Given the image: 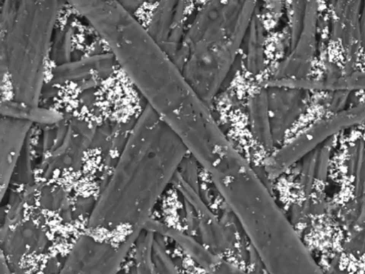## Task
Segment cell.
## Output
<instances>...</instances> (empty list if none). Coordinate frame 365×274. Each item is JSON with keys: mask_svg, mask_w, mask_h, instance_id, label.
Segmentation results:
<instances>
[{"mask_svg": "<svg viewBox=\"0 0 365 274\" xmlns=\"http://www.w3.org/2000/svg\"><path fill=\"white\" fill-rule=\"evenodd\" d=\"M187 154L178 136L145 106L68 253V273L114 274Z\"/></svg>", "mask_w": 365, "mask_h": 274, "instance_id": "obj_1", "label": "cell"}, {"mask_svg": "<svg viewBox=\"0 0 365 274\" xmlns=\"http://www.w3.org/2000/svg\"><path fill=\"white\" fill-rule=\"evenodd\" d=\"M257 9L253 1H211L197 12L174 62L208 104L229 74Z\"/></svg>", "mask_w": 365, "mask_h": 274, "instance_id": "obj_2", "label": "cell"}, {"mask_svg": "<svg viewBox=\"0 0 365 274\" xmlns=\"http://www.w3.org/2000/svg\"><path fill=\"white\" fill-rule=\"evenodd\" d=\"M59 9L53 0L2 2L1 70L8 73L15 101L38 106Z\"/></svg>", "mask_w": 365, "mask_h": 274, "instance_id": "obj_3", "label": "cell"}, {"mask_svg": "<svg viewBox=\"0 0 365 274\" xmlns=\"http://www.w3.org/2000/svg\"><path fill=\"white\" fill-rule=\"evenodd\" d=\"M364 122L365 103L336 112L314 123L289 143L272 151L264 161V169L269 177L276 178L339 131Z\"/></svg>", "mask_w": 365, "mask_h": 274, "instance_id": "obj_4", "label": "cell"}, {"mask_svg": "<svg viewBox=\"0 0 365 274\" xmlns=\"http://www.w3.org/2000/svg\"><path fill=\"white\" fill-rule=\"evenodd\" d=\"M291 11L290 50L269 80L306 78L312 67L317 45V3L293 1Z\"/></svg>", "mask_w": 365, "mask_h": 274, "instance_id": "obj_5", "label": "cell"}, {"mask_svg": "<svg viewBox=\"0 0 365 274\" xmlns=\"http://www.w3.org/2000/svg\"><path fill=\"white\" fill-rule=\"evenodd\" d=\"M187 2L163 1L154 9L147 31L163 50L174 60L185 34Z\"/></svg>", "mask_w": 365, "mask_h": 274, "instance_id": "obj_6", "label": "cell"}, {"mask_svg": "<svg viewBox=\"0 0 365 274\" xmlns=\"http://www.w3.org/2000/svg\"><path fill=\"white\" fill-rule=\"evenodd\" d=\"M32 123L1 116L0 121L1 199L4 198L11 178L27 145Z\"/></svg>", "mask_w": 365, "mask_h": 274, "instance_id": "obj_7", "label": "cell"}, {"mask_svg": "<svg viewBox=\"0 0 365 274\" xmlns=\"http://www.w3.org/2000/svg\"><path fill=\"white\" fill-rule=\"evenodd\" d=\"M264 88L267 92L271 129L276 145L302 114L307 91L284 87Z\"/></svg>", "mask_w": 365, "mask_h": 274, "instance_id": "obj_8", "label": "cell"}, {"mask_svg": "<svg viewBox=\"0 0 365 274\" xmlns=\"http://www.w3.org/2000/svg\"><path fill=\"white\" fill-rule=\"evenodd\" d=\"M361 1H342L334 4L335 31L345 56V72L354 71L361 45L360 10Z\"/></svg>", "mask_w": 365, "mask_h": 274, "instance_id": "obj_9", "label": "cell"}, {"mask_svg": "<svg viewBox=\"0 0 365 274\" xmlns=\"http://www.w3.org/2000/svg\"><path fill=\"white\" fill-rule=\"evenodd\" d=\"M320 78H303L299 79H284L264 81L263 87H284L305 91H325L347 92L365 90V71L331 72Z\"/></svg>", "mask_w": 365, "mask_h": 274, "instance_id": "obj_10", "label": "cell"}, {"mask_svg": "<svg viewBox=\"0 0 365 274\" xmlns=\"http://www.w3.org/2000/svg\"><path fill=\"white\" fill-rule=\"evenodd\" d=\"M173 181H175L174 183H175L177 188L193 209L206 246L211 250L226 249L230 245L227 235L200 198L197 189H196V184L186 181L178 173V171Z\"/></svg>", "mask_w": 365, "mask_h": 274, "instance_id": "obj_11", "label": "cell"}, {"mask_svg": "<svg viewBox=\"0 0 365 274\" xmlns=\"http://www.w3.org/2000/svg\"><path fill=\"white\" fill-rule=\"evenodd\" d=\"M115 62L111 54L95 55L85 59L69 61L58 65L54 68L53 81L56 83H63L96 74L103 76L112 71Z\"/></svg>", "mask_w": 365, "mask_h": 274, "instance_id": "obj_12", "label": "cell"}, {"mask_svg": "<svg viewBox=\"0 0 365 274\" xmlns=\"http://www.w3.org/2000/svg\"><path fill=\"white\" fill-rule=\"evenodd\" d=\"M249 123L252 135L257 143L267 151L275 146L271 129L267 88L256 91L249 101Z\"/></svg>", "mask_w": 365, "mask_h": 274, "instance_id": "obj_13", "label": "cell"}, {"mask_svg": "<svg viewBox=\"0 0 365 274\" xmlns=\"http://www.w3.org/2000/svg\"><path fill=\"white\" fill-rule=\"evenodd\" d=\"M256 10L245 40H246V63L248 71L253 75H258L264 68L265 63V33L263 23Z\"/></svg>", "mask_w": 365, "mask_h": 274, "instance_id": "obj_14", "label": "cell"}, {"mask_svg": "<svg viewBox=\"0 0 365 274\" xmlns=\"http://www.w3.org/2000/svg\"><path fill=\"white\" fill-rule=\"evenodd\" d=\"M1 116H7L28 121L33 123L37 122L44 124H53L62 120V116L58 112L31 106L15 101L1 103Z\"/></svg>", "mask_w": 365, "mask_h": 274, "instance_id": "obj_15", "label": "cell"}, {"mask_svg": "<svg viewBox=\"0 0 365 274\" xmlns=\"http://www.w3.org/2000/svg\"><path fill=\"white\" fill-rule=\"evenodd\" d=\"M154 235L146 230L138 238L136 245V274H157L153 259Z\"/></svg>", "mask_w": 365, "mask_h": 274, "instance_id": "obj_16", "label": "cell"}, {"mask_svg": "<svg viewBox=\"0 0 365 274\" xmlns=\"http://www.w3.org/2000/svg\"><path fill=\"white\" fill-rule=\"evenodd\" d=\"M158 235L154 233L153 259L157 274H178Z\"/></svg>", "mask_w": 365, "mask_h": 274, "instance_id": "obj_17", "label": "cell"}, {"mask_svg": "<svg viewBox=\"0 0 365 274\" xmlns=\"http://www.w3.org/2000/svg\"><path fill=\"white\" fill-rule=\"evenodd\" d=\"M360 29L362 44L365 43V1H361L360 10Z\"/></svg>", "mask_w": 365, "mask_h": 274, "instance_id": "obj_18", "label": "cell"}]
</instances>
